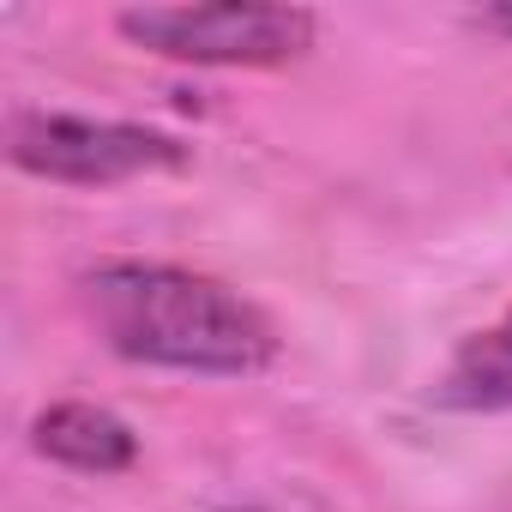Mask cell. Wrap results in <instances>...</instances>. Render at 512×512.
<instances>
[{
  "mask_svg": "<svg viewBox=\"0 0 512 512\" xmlns=\"http://www.w3.org/2000/svg\"><path fill=\"white\" fill-rule=\"evenodd\" d=\"M79 296L121 362L169 374H260L278 356V332L211 272L169 260H103L79 278Z\"/></svg>",
  "mask_w": 512,
  "mask_h": 512,
  "instance_id": "obj_1",
  "label": "cell"
},
{
  "mask_svg": "<svg viewBox=\"0 0 512 512\" xmlns=\"http://www.w3.org/2000/svg\"><path fill=\"white\" fill-rule=\"evenodd\" d=\"M7 157L13 169L61 187H115L133 175H163L187 163V145L163 127L139 121H97V115H55V109H19L7 121Z\"/></svg>",
  "mask_w": 512,
  "mask_h": 512,
  "instance_id": "obj_3",
  "label": "cell"
},
{
  "mask_svg": "<svg viewBox=\"0 0 512 512\" xmlns=\"http://www.w3.org/2000/svg\"><path fill=\"white\" fill-rule=\"evenodd\" d=\"M115 31L163 61L187 67H290L314 49L320 19L308 7H260V0H217V7H127Z\"/></svg>",
  "mask_w": 512,
  "mask_h": 512,
  "instance_id": "obj_2",
  "label": "cell"
},
{
  "mask_svg": "<svg viewBox=\"0 0 512 512\" xmlns=\"http://www.w3.org/2000/svg\"><path fill=\"white\" fill-rule=\"evenodd\" d=\"M482 25H488V31H506V37H512V7H488V13H482Z\"/></svg>",
  "mask_w": 512,
  "mask_h": 512,
  "instance_id": "obj_6",
  "label": "cell"
},
{
  "mask_svg": "<svg viewBox=\"0 0 512 512\" xmlns=\"http://www.w3.org/2000/svg\"><path fill=\"white\" fill-rule=\"evenodd\" d=\"M31 446L49 458V464H67V470H85V476H115L139 458V434L103 410V404H85V398H61L49 404L37 422H31Z\"/></svg>",
  "mask_w": 512,
  "mask_h": 512,
  "instance_id": "obj_4",
  "label": "cell"
},
{
  "mask_svg": "<svg viewBox=\"0 0 512 512\" xmlns=\"http://www.w3.org/2000/svg\"><path fill=\"white\" fill-rule=\"evenodd\" d=\"M229 512H266V506H229Z\"/></svg>",
  "mask_w": 512,
  "mask_h": 512,
  "instance_id": "obj_7",
  "label": "cell"
},
{
  "mask_svg": "<svg viewBox=\"0 0 512 512\" xmlns=\"http://www.w3.org/2000/svg\"><path fill=\"white\" fill-rule=\"evenodd\" d=\"M434 398H440L446 410H470V416H500V410H512V308H506L500 320H488L482 332H470V338L452 350V362H446Z\"/></svg>",
  "mask_w": 512,
  "mask_h": 512,
  "instance_id": "obj_5",
  "label": "cell"
}]
</instances>
